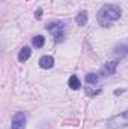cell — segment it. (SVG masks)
Here are the masks:
<instances>
[{"instance_id":"cell-5","label":"cell","mask_w":128,"mask_h":129,"mask_svg":"<svg viewBox=\"0 0 128 129\" xmlns=\"http://www.w3.org/2000/svg\"><path fill=\"white\" fill-rule=\"evenodd\" d=\"M53 64H54V59L51 56H44L39 60V66L42 69H50V68H53Z\"/></svg>"},{"instance_id":"cell-11","label":"cell","mask_w":128,"mask_h":129,"mask_svg":"<svg viewBox=\"0 0 128 129\" xmlns=\"http://www.w3.org/2000/svg\"><path fill=\"white\" fill-rule=\"evenodd\" d=\"M86 81H88V83H96V81H98V75H95V74H89V75L86 77Z\"/></svg>"},{"instance_id":"cell-3","label":"cell","mask_w":128,"mask_h":129,"mask_svg":"<svg viewBox=\"0 0 128 129\" xmlns=\"http://www.w3.org/2000/svg\"><path fill=\"white\" fill-rule=\"evenodd\" d=\"M47 29L50 30V33L56 38V41H60L62 39V35H63V24L59 23V21H54L51 24L47 26Z\"/></svg>"},{"instance_id":"cell-4","label":"cell","mask_w":128,"mask_h":129,"mask_svg":"<svg viewBox=\"0 0 128 129\" xmlns=\"http://www.w3.org/2000/svg\"><path fill=\"white\" fill-rule=\"evenodd\" d=\"M24 125H26L24 113H17L12 117V129H24Z\"/></svg>"},{"instance_id":"cell-1","label":"cell","mask_w":128,"mask_h":129,"mask_svg":"<svg viewBox=\"0 0 128 129\" xmlns=\"http://www.w3.org/2000/svg\"><path fill=\"white\" fill-rule=\"evenodd\" d=\"M119 17H121V9H119L116 5H105V6H102V9L98 12V21H99V24L104 26V27H107V26H110L113 21L119 20Z\"/></svg>"},{"instance_id":"cell-8","label":"cell","mask_w":128,"mask_h":129,"mask_svg":"<svg viewBox=\"0 0 128 129\" xmlns=\"http://www.w3.org/2000/svg\"><path fill=\"white\" fill-rule=\"evenodd\" d=\"M75 21H77V24L78 26H84L86 23H88V14L83 11V12H80L77 17H75Z\"/></svg>"},{"instance_id":"cell-9","label":"cell","mask_w":128,"mask_h":129,"mask_svg":"<svg viewBox=\"0 0 128 129\" xmlns=\"http://www.w3.org/2000/svg\"><path fill=\"white\" fill-rule=\"evenodd\" d=\"M32 44H33V47H36V48H42L44 44H45V39H44V36H35L32 39Z\"/></svg>"},{"instance_id":"cell-2","label":"cell","mask_w":128,"mask_h":129,"mask_svg":"<svg viewBox=\"0 0 128 129\" xmlns=\"http://www.w3.org/2000/svg\"><path fill=\"white\" fill-rule=\"evenodd\" d=\"M124 126H128V110L124 111L121 116H116L110 120L109 123V128L110 129H118V128H124Z\"/></svg>"},{"instance_id":"cell-12","label":"cell","mask_w":128,"mask_h":129,"mask_svg":"<svg viewBox=\"0 0 128 129\" xmlns=\"http://www.w3.org/2000/svg\"><path fill=\"white\" fill-rule=\"evenodd\" d=\"M41 15H42V11L38 9V12H36V18H41Z\"/></svg>"},{"instance_id":"cell-7","label":"cell","mask_w":128,"mask_h":129,"mask_svg":"<svg viewBox=\"0 0 128 129\" xmlns=\"http://www.w3.org/2000/svg\"><path fill=\"white\" fill-rule=\"evenodd\" d=\"M68 86H69V87H71L72 90H78L81 84H80V80H78V78H77L75 75H72V77H71V78L68 80Z\"/></svg>"},{"instance_id":"cell-6","label":"cell","mask_w":128,"mask_h":129,"mask_svg":"<svg viewBox=\"0 0 128 129\" xmlns=\"http://www.w3.org/2000/svg\"><path fill=\"white\" fill-rule=\"evenodd\" d=\"M29 57H30V48H29V47H23V48L20 50V53H18V60H20L21 63H24Z\"/></svg>"},{"instance_id":"cell-10","label":"cell","mask_w":128,"mask_h":129,"mask_svg":"<svg viewBox=\"0 0 128 129\" xmlns=\"http://www.w3.org/2000/svg\"><path fill=\"white\" fill-rule=\"evenodd\" d=\"M116 66H118L116 62H109V63H105V66H104V74H113V72L116 71Z\"/></svg>"}]
</instances>
